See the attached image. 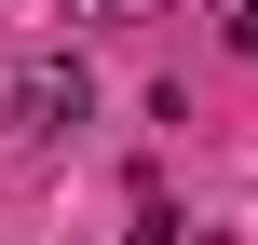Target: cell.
I'll return each instance as SVG.
<instances>
[{
	"label": "cell",
	"mask_w": 258,
	"mask_h": 245,
	"mask_svg": "<svg viewBox=\"0 0 258 245\" xmlns=\"http://www.w3.org/2000/svg\"><path fill=\"white\" fill-rule=\"evenodd\" d=\"M0 109H14L27 136H54V123H82V109H95V82H82V55H27V68L0 82Z\"/></svg>",
	"instance_id": "obj_1"
},
{
	"label": "cell",
	"mask_w": 258,
	"mask_h": 245,
	"mask_svg": "<svg viewBox=\"0 0 258 245\" xmlns=\"http://www.w3.org/2000/svg\"><path fill=\"white\" fill-rule=\"evenodd\" d=\"M231 55H258V0H231Z\"/></svg>",
	"instance_id": "obj_2"
}]
</instances>
